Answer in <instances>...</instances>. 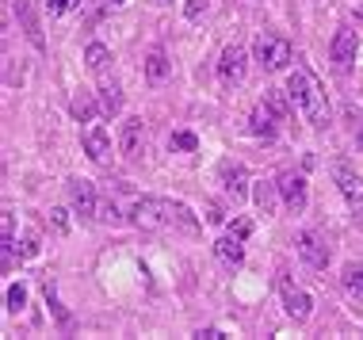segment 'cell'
<instances>
[{
  "label": "cell",
  "mask_w": 363,
  "mask_h": 340,
  "mask_svg": "<svg viewBox=\"0 0 363 340\" xmlns=\"http://www.w3.org/2000/svg\"><path fill=\"white\" fill-rule=\"evenodd\" d=\"M130 222L138 230H184V233H195L199 230V218L191 215V207L176 199H134L130 203Z\"/></svg>",
  "instance_id": "cell-1"
},
{
  "label": "cell",
  "mask_w": 363,
  "mask_h": 340,
  "mask_svg": "<svg viewBox=\"0 0 363 340\" xmlns=\"http://www.w3.org/2000/svg\"><path fill=\"white\" fill-rule=\"evenodd\" d=\"M287 96H291V103L302 111V119H306L310 126H318V130L329 126L325 89H321V81L306 69V65H294V73L287 76Z\"/></svg>",
  "instance_id": "cell-2"
},
{
  "label": "cell",
  "mask_w": 363,
  "mask_h": 340,
  "mask_svg": "<svg viewBox=\"0 0 363 340\" xmlns=\"http://www.w3.org/2000/svg\"><path fill=\"white\" fill-rule=\"evenodd\" d=\"M283 123H287V103H283L279 92H268L257 108H252V115H249V134H252V138L272 142L279 134Z\"/></svg>",
  "instance_id": "cell-3"
},
{
  "label": "cell",
  "mask_w": 363,
  "mask_h": 340,
  "mask_svg": "<svg viewBox=\"0 0 363 340\" xmlns=\"http://www.w3.org/2000/svg\"><path fill=\"white\" fill-rule=\"evenodd\" d=\"M333 180H337L340 196H345L348 210H352V218L363 222V180H359V172L352 169L348 161H333Z\"/></svg>",
  "instance_id": "cell-4"
},
{
  "label": "cell",
  "mask_w": 363,
  "mask_h": 340,
  "mask_svg": "<svg viewBox=\"0 0 363 340\" xmlns=\"http://www.w3.org/2000/svg\"><path fill=\"white\" fill-rule=\"evenodd\" d=\"M252 50H257V62L268 73H276V69H283V65L291 62V42H287V38H279V35H268V31L257 38Z\"/></svg>",
  "instance_id": "cell-5"
},
{
  "label": "cell",
  "mask_w": 363,
  "mask_h": 340,
  "mask_svg": "<svg viewBox=\"0 0 363 340\" xmlns=\"http://www.w3.org/2000/svg\"><path fill=\"white\" fill-rule=\"evenodd\" d=\"M12 12H16V19H19V27H23L27 42H31L35 50L43 54V50H46V38H43V23H38V0H16Z\"/></svg>",
  "instance_id": "cell-6"
},
{
  "label": "cell",
  "mask_w": 363,
  "mask_h": 340,
  "mask_svg": "<svg viewBox=\"0 0 363 340\" xmlns=\"http://www.w3.org/2000/svg\"><path fill=\"white\" fill-rule=\"evenodd\" d=\"M245 73H249V54H245V46H225L222 50V62H218V76L225 89H233V84L245 81Z\"/></svg>",
  "instance_id": "cell-7"
},
{
  "label": "cell",
  "mask_w": 363,
  "mask_h": 340,
  "mask_svg": "<svg viewBox=\"0 0 363 340\" xmlns=\"http://www.w3.org/2000/svg\"><path fill=\"white\" fill-rule=\"evenodd\" d=\"M279 183V199L287 203V210H294V215H302L306 210V176L302 172H283V176L276 180Z\"/></svg>",
  "instance_id": "cell-8"
},
{
  "label": "cell",
  "mask_w": 363,
  "mask_h": 340,
  "mask_svg": "<svg viewBox=\"0 0 363 340\" xmlns=\"http://www.w3.org/2000/svg\"><path fill=\"white\" fill-rule=\"evenodd\" d=\"M69 203L81 218H96L100 215V203H96V188L92 180H69Z\"/></svg>",
  "instance_id": "cell-9"
},
{
  "label": "cell",
  "mask_w": 363,
  "mask_h": 340,
  "mask_svg": "<svg viewBox=\"0 0 363 340\" xmlns=\"http://www.w3.org/2000/svg\"><path fill=\"white\" fill-rule=\"evenodd\" d=\"M81 142H84V153L92 157L96 164H107L111 161V138H107V130L104 126H84V134H81Z\"/></svg>",
  "instance_id": "cell-10"
},
{
  "label": "cell",
  "mask_w": 363,
  "mask_h": 340,
  "mask_svg": "<svg viewBox=\"0 0 363 340\" xmlns=\"http://www.w3.org/2000/svg\"><path fill=\"white\" fill-rule=\"evenodd\" d=\"M298 252H302V260H306L310 268H318V271H325L329 268V245L318 237V233H298Z\"/></svg>",
  "instance_id": "cell-11"
},
{
  "label": "cell",
  "mask_w": 363,
  "mask_h": 340,
  "mask_svg": "<svg viewBox=\"0 0 363 340\" xmlns=\"http://www.w3.org/2000/svg\"><path fill=\"white\" fill-rule=\"evenodd\" d=\"M356 50H359V38H356V31L340 27V31L333 35V65H337V69L345 73L348 65L356 62Z\"/></svg>",
  "instance_id": "cell-12"
},
{
  "label": "cell",
  "mask_w": 363,
  "mask_h": 340,
  "mask_svg": "<svg viewBox=\"0 0 363 340\" xmlns=\"http://www.w3.org/2000/svg\"><path fill=\"white\" fill-rule=\"evenodd\" d=\"M218 176H222V188H225V196H233V199H245V191H249V172H245V164H241V161H222Z\"/></svg>",
  "instance_id": "cell-13"
},
{
  "label": "cell",
  "mask_w": 363,
  "mask_h": 340,
  "mask_svg": "<svg viewBox=\"0 0 363 340\" xmlns=\"http://www.w3.org/2000/svg\"><path fill=\"white\" fill-rule=\"evenodd\" d=\"M279 290H283V310L294 317V322H306L310 317V310H313V302H310V295L306 290H298V287H291L287 279L279 283Z\"/></svg>",
  "instance_id": "cell-14"
},
{
  "label": "cell",
  "mask_w": 363,
  "mask_h": 340,
  "mask_svg": "<svg viewBox=\"0 0 363 340\" xmlns=\"http://www.w3.org/2000/svg\"><path fill=\"white\" fill-rule=\"evenodd\" d=\"M119 145H123V157H142V149H145V126L142 119H126L123 123V134H119Z\"/></svg>",
  "instance_id": "cell-15"
},
{
  "label": "cell",
  "mask_w": 363,
  "mask_h": 340,
  "mask_svg": "<svg viewBox=\"0 0 363 340\" xmlns=\"http://www.w3.org/2000/svg\"><path fill=\"white\" fill-rule=\"evenodd\" d=\"M245 237H238V233H225V237H218L214 241V256L222 260L225 268H241V260H245V245H241Z\"/></svg>",
  "instance_id": "cell-16"
},
{
  "label": "cell",
  "mask_w": 363,
  "mask_h": 340,
  "mask_svg": "<svg viewBox=\"0 0 363 340\" xmlns=\"http://www.w3.org/2000/svg\"><path fill=\"white\" fill-rule=\"evenodd\" d=\"M169 73H172V62L164 57V50H150V57H145V81L161 84Z\"/></svg>",
  "instance_id": "cell-17"
},
{
  "label": "cell",
  "mask_w": 363,
  "mask_h": 340,
  "mask_svg": "<svg viewBox=\"0 0 363 340\" xmlns=\"http://www.w3.org/2000/svg\"><path fill=\"white\" fill-rule=\"evenodd\" d=\"M340 287H345V295L363 302V264H345V271H340Z\"/></svg>",
  "instance_id": "cell-18"
},
{
  "label": "cell",
  "mask_w": 363,
  "mask_h": 340,
  "mask_svg": "<svg viewBox=\"0 0 363 340\" xmlns=\"http://www.w3.org/2000/svg\"><path fill=\"white\" fill-rule=\"evenodd\" d=\"M123 111V96L115 84H104L100 89V115H107V119H115V115Z\"/></svg>",
  "instance_id": "cell-19"
},
{
  "label": "cell",
  "mask_w": 363,
  "mask_h": 340,
  "mask_svg": "<svg viewBox=\"0 0 363 340\" xmlns=\"http://www.w3.org/2000/svg\"><path fill=\"white\" fill-rule=\"evenodd\" d=\"M84 62H88V69H92V73H104V69H107V62H111V54H107V46H104V42H88Z\"/></svg>",
  "instance_id": "cell-20"
},
{
  "label": "cell",
  "mask_w": 363,
  "mask_h": 340,
  "mask_svg": "<svg viewBox=\"0 0 363 340\" xmlns=\"http://www.w3.org/2000/svg\"><path fill=\"white\" fill-rule=\"evenodd\" d=\"M276 196H279V183H257V191H252V199H257V207L264 215L276 210Z\"/></svg>",
  "instance_id": "cell-21"
},
{
  "label": "cell",
  "mask_w": 363,
  "mask_h": 340,
  "mask_svg": "<svg viewBox=\"0 0 363 340\" xmlns=\"http://www.w3.org/2000/svg\"><path fill=\"white\" fill-rule=\"evenodd\" d=\"M69 111H73V119L92 123V119H96V103H92V96H77V100L69 103Z\"/></svg>",
  "instance_id": "cell-22"
},
{
  "label": "cell",
  "mask_w": 363,
  "mask_h": 340,
  "mask_svg": "<svg viewBox=\"0 0 363 340\" xmlns=\"http://www.w3.org/2000/svg\"><path fill=\"white\" fill-rule=\"evenodd\" d=\"M0 268L4 271L16 268V237H0Z\"/></svg>",
  "instance_id": "cell-23"
},
{
  "label": "cell",
  "mask_w": 363,
  "mask_h": 340,
  "mask_svg": "<svg viewBox=\"0 0 363 340\" xmlns=\"http://www.w3.org/2000/svg\"><path fill=\"white\" fill-rule=\"evenodd\" d=\"M96 218H104V222H111V226H119V222H123L119 203H115V199H104V203H100V215H96Z\"/></svg>",
  "instance_id": "cell-24"
},
{
  "label": "cell",
  "mask_w": 363,
  "mask_h": 340,
  "mask_svg": "<svg viewBox=\"0 0 363 340\" xmlns=\"http://www.w3.org/2000/svg\"><path fill=\"white\" fill-rule=\"evenodd\" d=\"M23 306H27V290L19 287V283H12V287H8V310H12V314H19Z\"/></svg>",
  "instance_id": "cell-25"
},
{
  "label": "cell",
  "mask_w": 363,
  "mask_h": 340,
  "mask_svg": "<svg viewBox=\"0 0 363 340\" xmlns=\"http://www.w3.org/2000/svg\"><path fill=\"white\" fill-rule=\"evenodd\" d=\"M195 145H199V138H195V134H188V130L172 134V149H195Z\"/></svg>",
  "instance_id": "cell-26"
},
{
  "label": "cell",
  "mask_w": 363,
  "mask_h": 340,
  "mask_svg": "<svg viewBox=\"0 0 363 340\" xmlns=\"http://www.w3.org/2000/svg\"><path fill=\"white\" fill-rule=\"evenodd\" d=\"M203 12H207V0H188V8H184V16H188V19H199Z\"/></svg>",
  "instance_id": "cell-27"
},
{
  "label": "cell",
  "mask_w": 363,
  "mask_h": 340,
  "mask_svg": "<svg viewBox=\"0 0 363 340\" xmlns=\"http://www.w3.org/2000/svg\"><path fill=\"white\" fill-rule=\"evenodd\" d=\"M73 4H77V0H46V8H50V16H62V12H69Z\"/></svg>",
  "instance_id": "cell-28"
},
{
  "label": "cell",
  "mask_w": 363,
  "mask_h": 340,
  "mask_svg": "<svg viewBox=\"0 0 363 340\" xmlns=\"http://www.w3.org/2000/svg\"><path fill=\"white\" fill-rule=\"evenodd\" d=\"M348 119H352V134H356V142H359V149H363V119L356 111H348Z\"/></svg>",
  "instance_id": "cell-29"
},
{
  "label": "cell",
  "mask_w": 363,
  "mask_h": 340,
  "mask_svg": "<svg viewBox=\"0 0 363 340\" xmlns=\"http://www.w3.org/2000/svg\"><path fill=\"white\" fill-rule=\"evenodd\" d=\"M230 230L238 233V237H249V233H252V222H245V218H238V222H233Z\"/></svg>",
  "instance_id": "cell-30"
},
{
  "label": "cell",
  "mask_w": 363,
  "mask_h": 340,
  "mask_svg": "<svg viewBox=\"0 0 363 340\" xmlns=\"http://www.w3.org/2000/svg\"><path fill=\"white\" fill-rule=\"evenodd\" d=\"M35 252H38V237H35V233H27V237H23V256H35Z\"/></svg>",
  "instance_id": "cell-31"
},
{
  "label": "cell",
  "mask_w": 363,
  "mask_h": 340,
  "mask_svg": "<svg viewBox=\"0 0 363 340\" xmlns=\"http://www.w3.org/2000/svg\"><path fill=\"white\" fill-rule=\"evenodd\" d=\"M199 336H203V340H222L225 333H222V329H199Z\"/></svg>",
  "instance_id": "cell-32"
},
{
  "label": "cell",
  "mask_w": 363,
  "mask_h": 340,
  "mask_svg": "<svg viewBox=\"0 0 363 340\" xmlns=\"http://www.w3.org/2000/svg\"><path fill=\"white\" fill-rule=\"evenodd\" d=\"M157 4H172V0H157Z\"/></svg>",
  "instance_id": "cell-33"
},
{
  "label": "cell",
  "mask_w": 363,
  "mask_h": 340,
  "mask_svg": "<svg viewBox=\"0 0 363 340\" xmlns=\"http://www.w3.org/2000/svg\"><path fill=\"white\" fill-rule=\"evenodd\" d=\"M111 4H123V0H111Z\"/></svg>",
  "instance_id": "cell-34"
}]
</instances>
